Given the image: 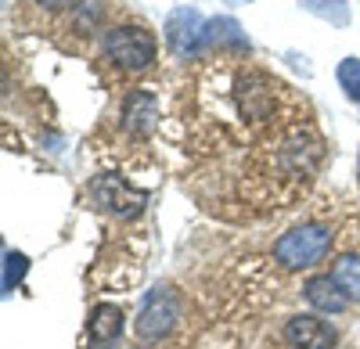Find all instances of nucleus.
I'll return each instance as SVG.
<instances>
[{
    "label": "nucleus",
    "mask_w": 360,
    "mask_h": 349,
    "mask_svg": "<svg viewBox=\"0 0 360 349\" xmlns=\"http://www.w3.org/2000/svg\"><path fill=\"white\" fill-rule=\"evenodd\" d=\"M220 91H224L220 112L249 130L274 126L278 115H285V105H292L288 86L259 69H234Z\"/></svg>",
    "instance_id": "f257e3e1"
},
{
    "label": "nucleus",
    "mask_w": 360,
    "mask_h": 349,
    "mask_svg": "<svg viewBox=\"0 0 360 349\" xmlns=\"http://www.w3.org/2000/svg\"><path fill=\"white\" fill-rule=\"evenodd\" d=\"M332 227L324 223H299L274 242V259L285 270H310L332 249Z\"/></svg>",
    "instance_id": "f03ea898"
},
{
    "label": "nucleus",
    "mask_w": 360,
    "mask_h": 349,
    "mask_svg": "<svg viewBox=\"0 0 360 349\" xmlns=\"http://www.w3.org/2000/svg\"><path fill=\"white\" fill-rule=\"evenodd\" d=\"M101 51H105V58L115 69L144 72V69H152L155 54H159V44H155V37L148 33L144 25H115V29L105 33Z\"/></svg>",
    "instance_id": "7ed1b4c3"
},
{
    "label": "nucleus",
    "mask_w": 360,
    "mask_h": 349,
    "mask_svg": "<svg viewBox=\"0 0 360 349\" xmlns=\"http://www.w3.org/2000/svg\"><path fill=\"white\" fill-rule=\"evenodd\" d=\"M180 321V299L173 288H155V292H148V299L141 303V313H137V324L134 331L144 338V342H159L166 338Z\"/></svg>",
    "instance_id": "20e7f679"
},
{
    "label": "nucleus",
    "mask_w": 360,
    "mask_h": 349,
    "mask_svg": "<svg viewBox=\"0 0 360 349\" xmlns=\"http://www.w3.org/2000/svg\"><path fill=\"white\" fill-rule=\"evenodd\" d=\"M90 195H94L98 209L119 216V220H130L144 209L148 195L137 191L134 184H127L123 177H115V173H101V177H94V184H90Z\"/></svg>",
    "instance_id": "39448f33"
},
{
    "label": "nucleus",
    "mask_w": 360,
    "mask_h": 349,
    "mask_svg": "<svg viewBox=\"0 0 360 349\" xmlns=\"http://www.w3.org/2000/svg\"><path fill=\"white\" fill-rule=\"evenodd\" d=\"M166 44L176 58H195L205 47V22L195 8H173L166 18Z\"/></svg>",
    "instance_id": "423d86ee"
},
{
    "label": "nucleus",
    "mask_w": 360,
    "mask_h": 349,
    "mask_svg": "<svg viewBox=\"0 0 360 349\" xmlns=\"http://www.w3.org/2000/svg\"><path fill=\"white\" fill-rule=\"evenodd\" d=\"M285 338L295 349H332L335 345V328L321 321L314 313H299L285 324Z\"/></svg>",
    "instance_id": "0eeeda50"
},
{
    "label": "nucleus",
    "mask_w": 360,
    "mask_h": 349,
    "mask_svg": "<svg viewBox=\"0 0 360 349\" xmlns=\"http://www.w3.org/2000/svg\"><path fill=\"white\" fill-rule=\"evenodd\" d=\"M86 335H90V349H112L123 335V310L101 303L90 310V321H86Z\"/></svg>",
    "instance_id": "6e6552de"
},
{
    "label": "nucleus",
    "mask_w": 360,
    "mask_h": 349,
    "mask_svg": "<svg viewBox=\"0 0 360 349\" xmlns=\"http://www.w3.org/2000/svg\"><path fill=\"white\" fill-rule=\"evenodd\" d=\"M155 123H159V98L152 91H144V86L130 91L123 101V126L130 133H148Z\"/></svg>",
    "instance_id": "1a4fd4ad"
},
{
    "label": "nucleus",
    "mask_w": 360,
    "mask_h": 349,
    "mask_svg": "<svg viewBox=\"0 0 360 349\" xmlns=\"http://www.w3.org/2000/svg\"><path fill=\"white\" fill-rule=\"evenodd\" d=\"M303 296L310 306H317L321 313H342L349 306V296H346V288L332 277V274H321V277H310L303 284Z\"/></svg>",
    "instance_id": "9d476101"
},
{
    "label": "nucleus",
    "mask_w": 360,
    "mask_h": 349,
    "mask_svg": "<svg viewBox=\"0 0 360 349\" xmlns=\"http://www.w3.org/2000/svg\"><path fill=\"white\" fill-rule=\"evenodd\" d=\"M205 47L213 51H249V37L242 33V25L234 18H209L205 22Z\"/></svg>",
    "instance_id": "9b49d317"
},
{
    "label": "nucleus",
    "mask_w": 360,
    "mask_h": 349,
    "mask_svg": "<svg viewBox=\"0 0 360 349\" xmlns=\"http://www.w3.org/2000/svg\"><path fill=\"white\" fill-rule=\"evenodd\" d=\"M303 4V11L332 22V25H349V4L346 0H299Z\"/></svg>",
    "instance_id": "f8f14e48"
},
{
    "label": "nucleus",
    "mask_w": 360,
    "mask_h": 349,
    "mask_svg": "<svg viewBox=\"0 0 360 349\" xmlns=\"http://www.w3.org/2000/svg\"><path fill=\"white\" fill-rule=\"evenodd\" d=\"M332 277L346 288V296H349V299H360V256L346 252V256L339 259V263H335Z\"/></svg>",
    "instance_id": "ddd939ff"
},
{
    "label": "nucleus",
    "mask_w": 360,
    "mask_h": 349,
    "mask_svg": "<svg viewBox=\"0 0 360 349\" xmlns=\"http://www.w3.org/2000/svg\"><path fill=\"white\" fill-rule=\"evenodd\" d=\"M335 76H339V86L346 91V98L353 105H360V58H346V62H339Z\"/></svg>",
    "instance_id": "4468645a"
},
{
    "label": "nucleus",
    "mask_w": 360,
    "mask_h": 349,
    "mask_svg": "<svg viewBox=\"0 0 360 349\" xmlns=\"http://www.w3.org/2000/svg\"><path fill=\"white\" fill-rule=\"evenodd\" d=\"M25 270H29V259L22 252H4V292L8 296L15 292V284L25 277Z\"/></svg>",
    "instance_id": "2eb2a0df"
},
{
    "label": "nucleus",
    "mask_w": 360,
    "mask_h": 349,
    "mask_svg": "<svg viewBox=\"0 0 360 349\" xmlns=\"http://www.w3.org/2000/svg\"><path fill=\"white\" fill-rule=\"evenodd\" d=\"M37 4H44V8H54V11H58V8H69L72 0H37Z\"/></svg>",
    "instance_id": "dca6fc26"
},
{
    "label": "nucleus",
    "mask_w": 360,
    "mask_h": 349,
    "mask_svg": "<svg viewBox=\"0 0 360 349\" xmlns=\"http://www.w3.org/2000/svg\"><path fill=\"white\" fill-rule=\"evenodd\" d=\"M224 4H231V8H242V4H252V0H224Z\"/></svg>",
    "instance_id": "f3484780"
}]
</instances>
